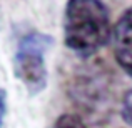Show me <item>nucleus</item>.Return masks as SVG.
<instances>
[{
  "mask_svg": "<svg viewBox=\"0 0 132 128\" xmlns=\"http://www.w3.org/2000/svg\"><path fill=\"white\" fill-rule=\"evenodd\" d=\"M120 115L122 120L132 128V88L127 90L122 96V103H120Z\"/></svg>",
  "mask_w": 132,
  "mask_h": 128,
  "instance_id": "6",
  "label": "nucleus"
},
{
  "mask_svg": "<svg viewBox=\"0 0 132 128\" xmlns=\"http://www.w3.org/2000/svg\"><path fill=\"white\" fill-rule=\"evenodd\" d=\"M52 128H87V123L77 113H62L54 122Z\"/></svg>",
  "mask_w": 132,
  "mask_h": 128,
  "instance_id": "5",
  "label": "nucleus"
},
{
  "mask_svg": "<svg viewBox=\"0 0 132 128\" xmlns=\"http://www.w3.org/2000/svg\"><path fill=\"white\" fill-rule=\"evenodd\" d=\"M5 110H7V103H5V92H3V90H0V128L3 126Z\"/></svg>",
  "mask_w": 132,
  "mask_h": 128,
  "instance_id": "7",
  "label": "nucleus"
},
{
  "mask_svg": "<svg viewBox=\"0 0 132 128\" xmlns=\"http://www.w3.org/2000/svg\"><path fill=\"white\" fill-rule=\"evenodd\" d=\"M54 45V38L47 33L32 32L25 33L17 43L13 55V73L32 96L42 93L48 83V72L45 55Z\"/></svg>",
  "mask_w": 132,
  "mask_h": 128,
  "instance_id": "2",
  "label": "nucleus"
},
{
  "mask_svg": "<svg viewBox=\"0 0 132 128\" xmlns=\"http://www.w3.org/2000/svg\"><path fill=\"white\" fill-rule=\"evenodd\" d=\"M112 37L110 13L99 0H70L64 10V43L82 58L95 55Z\"/></svg>",
  "mask_w": 132,
  "mask_h": 128,
  "instance_id": "1",
  "label": "nucleus"
},
{
  "mask_svg": "<svg viewBox=\"0 0 132 128\" xmlns=\"http://www.w3.org/2000/svg\"><path fill=\"white\" fill-rule=\"evenodd\" d=\"M109 83L105 78V72H90L85 75H75L70 82V96L75 103L87 108V112H97V105L100 102H105L109 98Z\"/></svg>",
  "mask_w": 132,
  "mask_h": 128,
  "instance_id": "3",
  "label": "nucleus"
},
{
  "mask_svg": "<svg viewBox=\"0 0 132 128\" xmlns=\"http://www.w3.org/2000/svg\"><path fill=\"white\" fill-rule=\"evenodd\" d=\"M112 50L116 62L129 77H132V7L120 13L112 28Z\"/></svg>",
  "mask_w": 132,
  "mask_h": 128,
  "instance_id": "4",
  "label": "nucleus"
}]
</instances>
